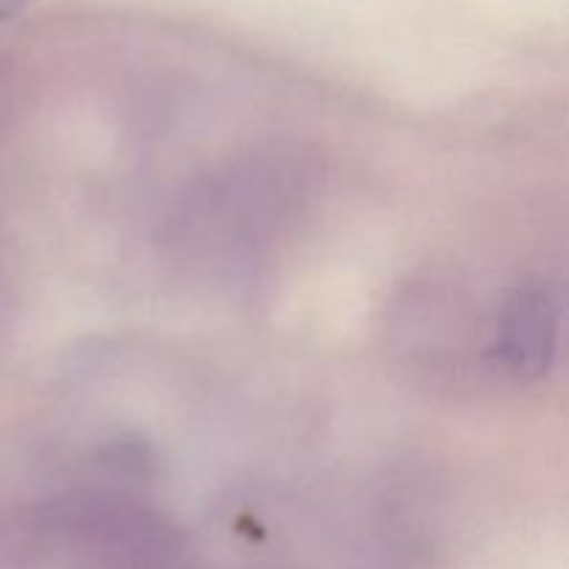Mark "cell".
I'll use <instances>...</instances> for the list:
<instances>
[{
	"mask_svg": "<svg viewBox=\"0 0 569 569\" xmlns=\"http://www.w3.org/2000/svg\"><path fill=\"white\" fill-rule=\"evenodd\" d=\"M556 303L545 283L520 287L500 315L498 359L515 376H539L548 370L556 345Z\"/></svg>",
	"mask_w": 569,
	"mask_h": 569,
	"instance_id": "obj_1",
	"label": "cell"
},
{
	"mask_svg": "<svg viewBox=\"0 0 569 569\" xmlns=\"http://www.w3.org/2000/svg\"><path fill=\"white\" fill-rule=\"evenodd\" d=\"M22 6H26V0H0V20H9Z\"/></svg>",
	"mask_w": 569,
	"mask_h": 569,
	"instance_id": "obj_2",
	"label": "cell"
}]
</instances>
